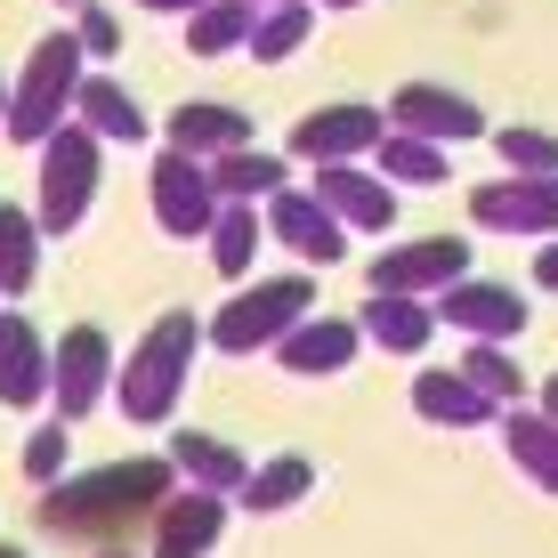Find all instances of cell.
Returning a JSON list of instances; mask_svg holds the SVG:
<instances>
[{"label":"cell","instance_id":"cell-1","mask_svg":"<svg viewBox=\"0 0 558 558\" xmlns=\"http://www.w3.org/2000/svg\"><path fill=\"white\" fill-rule=\"evenodd\" d=\"M162 486H170V461H130V470H98V477H82V486L49 494L41 526L73 534V543H89V534H113L122 518H138V510H162Z\"/></svg>","mask_w":558,"mask_h":558},{"label":"cell","instance_id":"cell-2","mask_svg":"<svg viewBox=\"0 0 558 558\" xmlns=\"http://www.w3.org/2000/svg\"><path fill=\"white\" fill-rule=\"evenodd\" d=\"M82 65H89L82 33H49V41H33L25 73H16V89H9V138L16 146H41L49 130L73 113V98H82Z\"/></svg>","mask_w":558,"mask_h":558},{"label":"cell","instance_id":"cell-3","mask_svg":"<svg viewBox=\"0 0 558 558\" xmlns=\"http://www.w3.org/2000/svg\"><path fill=\"white\" fill-rule=\"evenodd\" d=\"M98 162H106V138L89 122H57L41 138V227H49V235H73V227L89 219Z\"/></svg>","mask_w":558,"mask_h":558},{"label":"cell","instance_id":"cell-4","mask_svg":"<svg viewBox=\"0 0 558 558\" xmlns=\"http://www.w3.org/2000/svg\"><path fill=\"white\" fill-rule=\"evenodd\" d=\"M195 340H203V324L179 316V307L138 340V356L122 364V413L130 421H162L170 413V397L186 389V364H195Z\"/></svg>","mask_w":558,"mask_h":558},{"label":"cell","instance_id":"cell-5","mask_svg":"<svg viewBox=\"0 0 558 558\" xmlns=\"http://www.w3.org/2000/svg\"><path fill=\"white\" fill-rule=\"evenodd\" d=\"M316 307V276H276V283H252V292H235L219 307V324H210V340H219L227 356H252L267 340H283L292 324Z\"/></svg>","mask_w":558,"mask_h":558},{"label":"cell","instance_id":"cell-6","mask_svg":"<svg viewBox=\"0 0 558 558\" xmlns=\"http://www.w3.org/2000/svg\"><path fill=\"white\" fill-rule=\"evenodd\" d=\"M210 219H219L210 162H203V154H179V146H170L162 162H154V227H162V235H210Z\"/></svg>","mask_w":558,"mask_h":558},{"label":"cell","instance_id":"cell-7","mask_svg":"<svg viewBox=\"0 0 558 558\" xmlns=\"http://www.w3.org/2000/svg\"><path fill=\"white\" fill-rule=\"evenodd\" d=\"M389 138V122H380L373 106H316L292 122V162H356V154H373Z\"/></svg>","mask_w":558,"mask_h":558},{"label":"cell","instance_id":"cell-8","mask_svg":"<svg viewBox=\"0 0 558 558\" xmlns=\"http://www.w3.org/2000/svg\"><path fill=\"white\" fill-rule=\"evenodd\" d=\"M106 364H113V349H106V332L98 324H73L65 340H57V356H49V389H57V413H89L106 397Z\"/></svg>","mask_w":558,"mask_h":558},{"label":"cell","instance_id":"cell-9","mask_svg":"<svg viewBox=\"0 0 558 558\" xmlns=\"http://www.w3.org/2000/svg\"><path fill=\"white\" fill-rule=\"evenodd\" d=\"M267 227H276V235L292 243L307 267H332V259H340V243H349V227L332 219V203L292 195V186H283V195H267Z\"/></svg>","mask_w":558,"mask_h":558},{"label":"cell","instance_id":"cell-10","mask_svg":"<svg viewBox=\"0 0 558 558\" xmlns=\"http://www.w3.org/2000/svg\"><path fill=\"white\" fill-rule=\"evenodd\" d=\"M389 122H397V130H413V138H437V146L477 138V106H470V98H453V89H437V82H405V89L389 98Z\"/></svg>","mask_w":558,"mask_h":558},{"label":"cell","instance_id":"cell-11","mask_svg":"<svg viewBox=\"0 0 558 558\" xmlns=\"http://www.w3.org/2000/svg\"><path fill=\"white\" fill-rule=\"evenodd\" d=\"M470 252H461L453 235H429V243H397L389 259L373 267V292H437V283H453Z\"/></svg>","mask_w":558,"mask_h":558},{"label":"cell","instance_id":"cell-12","mask_svg":"<svg viewBox=\"0 0 558 558\" xmlns=\"http://www.w3.org/2000/svg\"><path fill=\"white\" fill-rule=\"evenodd\" d=\"M316 203H332L340 227H389L397 219L389 179H373V170H356V162H324L316 170Z\"/></svg>","mask_w":558,"mask_h":558},{"label":"cell","instance_id":"cell-13","mask_svg":"<svg viewBox=\"0 0 558 558\" xmlns=\"http://www.w3.org/2000/svg\"><path fill=\"white\" fill-rule=\"evenodd\" d=\"M49 397V349L25 316H0V405H41Z\"/></svg>","mask_w":558,"mask_h":558},{"label":"cell","instance_id":"cell-14","mask_svg":"<svg viewBox=\"0 0 558 558\" xmlns=\"http://www.w3.org/2000/svg\"><path fill=\"white\" fill-rule=\"evenodd\" d=\"M170 146H179V154H203V162H219V154L252 146V113H243V106H210V98H195V106L170 113Z\"/></svg>","mask_w":558,"mask_h":558},{"label":"cell","instance_id":"cell-15","mask_svg":"<svg viewBox=\"0 0 558 558\" xmlns=\"http://www.w3.org/2000/svg\"><path fill=\"white\" fill-rule=\"evenodd\" d=\"M219 494L195 486V494H179V502H162L154 510V526H162V543H154V558H210V543H219Z\"/></svg>","mask_w":558,"mask_h":558},{"label":"cell","instance_id":"cell-16","mask_svg":"<svg viewBox=\"0 0 558 558\" xmlns=\"http://www.w3.org/2000/svg\"><path fill=\"white\" fill-rule=\"evenodd\" d=\"M73 122H89L106 146H138V138H154V130H146V106L130 98L122 82H106V73H82V98H73Z\"/></svg>","mask_w":558,"mask_h":558},{"label":"cell","instance_id":"cell-17","mask_svg":"<svg viewBox=\"0 0 558 558\" xmlns=\"http://www.w3.org/2000/svg\"><path fill=\"white\" fill-rule=\"evenodd\" d=\"M276 356L292 364V373H340V364L356 356V324H340V316H316V324H292V332L276 340Z\"/></svg>","mask_w":558,"mask_h":558},{"label":"cell","instance_id":"cell-18","mask_svg":"<svg viewBox=\"0 0 558 558\" xmlns=\"http://www.w3.org/2000/svg\"><path fill=\"white\" fill-rule=\"evenodd\" d=\"M170 470H179V477H195V486H210V494H227V486L243 494L252 461H243L235 446H227V437H203V429H186L179 446H170Z\"/></svg>","mask_w":558,"mask_h":558},{"label":"cell","instance_id":"cell-19","mask_svg":"<svg viewBox=\"0 0 558 558\" xmlns=\"http://www.w3.org/2000/svg\"><path fill=\"white\" fill-rule=\"evenodd\" d=\"M252 25H259V0H203V9L186 16V49L195 57L252 49Z\"/></svg>","mask_w":558,"mask_h":558},{"label":"cell","instance_id":"cell-20","mask_svg":"<svg viewBox=\"0 0 558 558\" xmlns=\"http://www.w3.org/2000/svg\"><path fill=\"white\" fill-rule=\"evenodd\" d=\"M470 210H477L486 227H550V219H558V186H550V179H534V186L502 179V186H477Z\"/></svg>","mask_w":558,"mask_h":558},{"label":"cell","instance_id":"cell-21","mask_svg":"<svg viewBox=\"0 0 558 558\" xmlns=\"http://www.w3.org/2000/svg\"><path fill=\"white\" fill-rule=\"evenodd\" d=\"M210 186H219V203H267V195H283V154H252V146H235V154H219L210 162Z\"/></svg>","mask_w":558,"mask_h":558},{"label":"cell","instance_id":"cell-22","mask_svg":"<svg viewBox=\"0 0 558 558\" xmlns=\"http://www.w3.org/2000/svg\"><path fill=\"white\" fill-rule=\"evenodd\" d=\"M373 162H380V179H397V186H437L446 179V146L413 138V130H389V138L373 146Z\"/></svg>","mask_w":558,"mask_h":558},{"label":"cell","instance_id":"cell-23","mask_svg":"<svg viewBox=\"0 0 558 558\" xmlns=\"http://www.w3.org/2000/svg\"><path fill=\"white\" fill-rule=\"evenodd\" d=\"M259 235L267 227L252 219V203H219V219H210V259H219V276H252V259H259Z\"/></svg>","mask_w":558,"mask_h":558},{"label":"cell","instance_id":"cell-24","mask_svg":"<svg viewBox=\"0 0 558 558\" xmlns=\"http://www.w3.org/2000/svg\"><path fill=\"white\" fill-rule=\"evenodd\" d=\"M41 267V219H25L16 203H0V292H25Z\"/></svg>","mask_w":558,"mask_h":558},{"label":"cell","instance_id":"cell-25","mask_svg":"<svg viewBox=\"0 0 558 558\" xmlns=\"http://www.w3.org/2000/svg\"><path fill=\"white\" fill-rule=\"evenodd\" d=\"M307 486H316V461H307V453H276L267 470L243 477V502H252V510H283V502H300Z\"/></svg>","mask_w":558,"mask_h":558},{"label":"cell","instance_id":"cell-26","mask_svg":"<svg viewBox=\"0 0 558 558\" xmlns=\"http://www.w3.org/2000/svg\"><path fill=\"white\" fill-rule=\"evenodd\" d=\"M307 33H316V9H307V0H300V9H259V25H252V57H259V65H283V57H292Z\"/></svg>","mask_w":558,"mask_h":558},{"label":"cell","instance_id":"cell-27","mask_svg":"<svg viewBox=\"0 0 558 558\" xmlns=\"http://www.w3.org/2000/svg\"><path fill=\"white\" fill-rule=\"evenodd\" d=\"M364 332L380 340V349H421V332H429V316L405 300V292H373V307H364Z\"/></svg>","mask_w":558,"mask_h":558},{"label":"cell","instance_id":"cell-28","mask_svg":"<svg viewBox=\"0 0 558 558\" xmlns=\"http://www.w3.org/2000/svg\"><path fill=\"white\" fill-rule=\"evenodd\" d=\"M446 316H453V324H470V332H502V324L518 332V300H510V292H453V300H446Z\"/></svg>","mask_w":558,"mask_h":558},{"label":"cell","instance_id":"cell-29","mask_svg":"<svg viewBox=\"0 0 558 558\" xmlns=\"http://www.w3.org/2000/svg\"><path fill=\"white\" fill-rule=\"evenodd\" d=\"M413 397H421V413H429V421H477V413H486L477 397H461V380H446V373H429Z\"/></svg>","mask_w":558,"mask_h":558},{"label":"cell","instance_id":"cell-30","mask_svg":"<svg viewBox=\"0 0 558 558\" xmlns=\"http://www.w3.org/2000/svg\"><path fill=\"white\" fill-rule=\"evenodd\" d=\"M494 146H502V154H510L518 170H550V162H558V146L543 138V130H502V138H494Z\"/></svg>","mask_w":558,"mask_h":558},{"label":"cell","instance_id":"cell-31","mask_svg":"<svg viewBox=\"0 0 558 558\" xmlns=\"http://www.w3.org/2000/svg\"><path fill=\"white\" fill-rule=\"evenodd\" d=\"M25 477H65V429H33V446H25Z\"/></svg>","mask_w":558,"mask_h":558},{"label":"cell","instance_id":"cell-32","mask_svg":"<svg viewBox=\"0 0 558 558\" xmlns=\"http://www.w3.org/2000/svg\"><path fill=\"white\" fill-rule=\"evenodd\" d=\"M82 49H89V57H113V49H122V25H113V9H89V0H82Z\"/></svg>","mask_w":558,"mask_h":558},{"label":"cell","instance_id":"cell-33","mask_svg":"<svg viewBox=\"0 0 558 558\" xmlns=\"http://www.w3.org/2000/svg\"><path fill=\"white\" fill-rule=\"evenodd\" d=\"M138 9H154V16H195L203 0H138Z\"/></svg>","mask_w":558,"mask_h":558},{"label":"cell","instance_id":"cell-34","mask_svg":"<svg viewBox=\"0 0 558 558\" xmlns=\"http://www.w3.org/2000/svg\"><path fill=\"white\" fill-rule=\"evenodd\" d=\"M543 283H558V252H550V259H543Z\"/></svg>","mask_w":558,"mask_h":558},{"label":"cell","instance_id":"cell-35","mask_svg":"<svg viewBox=\"0 0 558 558\" xmlns=\"http://www.w3.org/2000/svg\"><path fill=\"white\" fill-rule=\"evenodd\" d=\"M259 9H300V0H259Z\"/></svg>","mask_w":558,"mask_h":558},{"label":"cell","instance_id":"cell-36","mask_svg":"<svg viewBox=\"0 0 558 558\" xmlns=\"http://www.w3.org/2000/svg\"><path fill=\"white\" fill-rule=\"evenodd\" d=\"M0 122H9V82H0Z\"/></svg>","mask_w":558,"mask_h":558},{"label":"cell","instance_id":"cell-37","mask_svg":"<svg viewBox=\"0 0 558 558\" xmlns=\"http://www.w3.org/2000/svg\"><path fill=\"white\" fill-rule=\"evenodd\" d=\"M324 9H356V0H324Z\"/></svg>","mask_w":558,"mask_h":558},{"label":"cell","instance_id":"cell-38","mask_svg":"<svg viewBox=\"0 0 558 558\" xmlns=\"http://www.w3.org/2000/svg\"><path fill=\"white\" fill-rule=\"evenodd\" d=\"M0 558H25V550H0Z\"/></svg>","mask_w":558,"mask_h":558},{"label":"cell","instance_id":"cell-39","mask_svg":"<svg viewBox=\"0 0 558 558\" xmlns=\"http://www.w3.org/2000/svg\"><path fill=\"white\" fill-rule=\"evenodd\" d=\"M65 9H82V0H65Z\"/></svg>","mask_w":558,"mask_h":558}]
</instances>
